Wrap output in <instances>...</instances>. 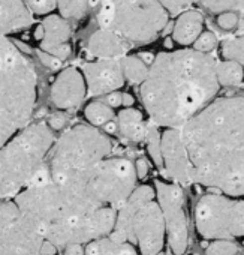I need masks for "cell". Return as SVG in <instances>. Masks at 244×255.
I'll return each mask as SVG.
<instances>
[{
  "label": "cell",
  "instance_id": "obj_1",
  "mask_svg": "<svg viewBox=\"0 0 244 255\" xmlns=\"http://www.w3.org/2000/svg\"><path fill=\"white\" fill-rule=\"evenodd\" d=\"M14 201L54 249L85 246L106 237L117 219V210L102 204L93 194L88 174L56 180L47 173L45 164Z\"/></svg>",
  "mask_w": 244,
  "mask_h": 255
},
{
  "label": "cell",
  "instance_id": "obj_2",
  "mask_svg": "<svg viewBox=\"0 0 244 255\" xmlns=\"http://www.w3.org/2000/svg\"><path fill=\"white\" fill-rule=\"evenodd\" d=\"M193 183L244 195V96L214 99L180 129Z\"/></svg>",
  "mask_w": 244,
  "mask_h": 255
},
{
  "label": "cell",
  "instance_id": "obj_3",
  "mask_svg": "<svg viewBox=\"0 0 244 255\" xmlns=\"http://www.w3.org/2000/svg\"><path fill=\"white\" fill-rule=\"evenodd\" d=\"M217 62L193 48L159 53L141 84V101L150 122L163 129H181L202 113L220 89Z\"/></svg>",
  "mask_w": 244,
  "mask_h": 255
},
{
  "label": "cell",
  "instance_id": "obj_4",
  "mask_svg": "<svg viewBox=\"0 0 244 255\" xmlns=\"http://www.w3.org/2000/svg\"><path fill=\"white\" fill-rule=\"evenodd\" d=\"M38 74L32 60L6 36H0V150L32 123Z\"/></svg>",
  "mask_w": 244,
  "mask_h": 255
},
{
  "label": "cell",
  "instance_id": "obj_5",
  "mask_svg": "<svg viewBox=\"0 0 244 255\" xmlns=\"http://www.w3.org/2000/svg\"><path fill=\"white\" fill-rule=\"evenodd\" d=\"M56 143L45 122L30 123L0 150V203L14 201L47 162Z\"/></svg>",
  "mask_w": 244,
  "mask_h": 255
},
{
  "label": "cell",
  "instance_id": "obj_6",
  "mask_svg": "<svg viewBox=\"0 0 244 255\" xmlns=\"http://www.w3.org/2000/svg\"><path fill=\"white\" fill-rule=\"evenodd\" d=\"M109 237L132 243L140 255H159L162 252L166 230L155 188L150 185L135 188L128 201L118 209Z\"/></svg>",
  "mask_w": 244,
  "mask_h": 255
},
{
  "label": "cell",
  "instance_id": "obj_7",
  "mask_svg": "<svg viewBox=\"0 0 244 255\" xmlns=\"http://www.w3.org/2000/svg\"><path fill=\"white\" fill-rule=\"evenodd\" d=\"M109 156L112 143L106 134L90 125H75L56 140L45 170L56 180L84 177Z\"/></svg>",
  "mask_w": 244,
  "mask_h": 255
},
{
  "label": "cell",
  "instance_id": "obj_8",
  "mask_svg": "<svg viewBox=\"0 0 244 255\" xmlns=\"http://www.w3.org/2000/svg\"><path fill=\"white\" fill-rule=\"evenodd\" d=\"M169 14L159 0H100L99 27L132 44H149L166 27Z\"/></svg>",
  "mask_w": 244,
  "mask_h": 255
},
{
  "label": "cell",
  "instance_id": "obj_9",
  "mask_svg": "<svg viewBox=\"0 0 244 255\" xmlns=\"http://www.w3.org/2000/svg\"><path fill=\"white\" fill-rule=\"evenodd\" d=\"M195 227L207 240L244 237V201L222 194H207L195 207Z\"/></svg>",
  "mask_w": 244,
  "mask_h": 255
},
{
  "label": "cell",
  "instance_id": "obj_10",
  "mask_svg": "<svg viewBox=\"0 0 244 255\" xmlns=\"http://www.w3.org/2000/svg\"><path fill=\"white\" fill-rule=\"evenodd\" d=\"M137 180L135 164L120 156L106 158L88 174V185L96 198L117 212L138 186Z\"/></svg>",
  "mask_w": 244,
  "mask_h": 255
},
{
  "label": "cell",
  "instance_id": "obj_11",
  "mask_svg": "<svg viewBox=\"0 0 244 255\" xmlns=\"http://www.w3.org/2000/svg\"><path fill=\"white\" fill-rule=\"evenodd\" d=\"M51 248L32 227L15 201L0 203V255H47Z\"/></svg>",
  "mask_w": 244,
  "mask_h": 255
},
{
  "label": "cell",
  "instance_id": "obj_12",
  "mask_svg": "<svg viewBox=\"0 0 244 255\" xmlns=\"http://www.w3.org/2000/svg\"><path fill=\"white\" fill-rule=\"evenodd\" d=\"M155 191L171 251L175 255H184L189 246V221L184 210L183 189L175 183L156 182Z\"/></svg>",
  "mask_w": 244,
  "mask_h": 255
},
{
  "label": "cell",
  "instance_id": "obj_13",
  "mask_svg": "<svg viewBox=\"0 0 244 255\" xmlns=\"http://www.w3.org/2000/svg\"><path fill=\"white\" fill-rule=\"evenodd\" d=\"M162 164L168 177L178 186L193 183V168L180 129H165L162 134Z\"/></svg>",
  "mask_w": 244,
  "mask_h": 255
},
{
  "label": "cell",
  "instance_id": "obj_14",
  "mask_svg": "<svg viewBox=\"0 0 244 255\" xmlns=\"http://www.w3.org/2000/svg\"><path fill=\"white\" fill-rule=\"evenodd\" d=\"M87 84V96L111 95L125 86L121 60H94L81 68Z\"/></svg>",
  "mask_w": 244,
  "mask_h": 255
},
{
  "label": "cell",
  "instance_id": "obj_15",
  "mask_svg": "<svg viewBox=\"0 0 244 255\" xmlns=\"http://www.w3.org/2000/svg\"><path fill=\"white\" fill-rule=\"evenodd\" d=\"M51 101L60 110L78 108L87 96V84L80 69L65 68L51 86Z\"/></svg>",
  "mask_w": 244,
  "mask_h": 255
},
{
  "label": "cell",
  "instance_id": "obj_16",
  "mask_svg": "<svg viewBox=\"0 0 244 255\" xmlns=\"http://www.w3.org/2000/svg\"><path fill=\"white\" fill-rule=\"evenodd\" d=\"M131 44L118 35L99 29L87 44V53L97 60H121L129 51Z\"/></svg>",
  "mask_w": 244,
  "mask_h": 255
},
{
  "label": "cell",
  "instance_id": "obj_17",
  "mask_svg": "<svg viewBox=\"0 0 244 255\" xmlns=\"http://www.w3.org/2000/svg\"><path fill=\"white\" fill-rule=\"evenodd\" d=\"M33 14L26 0H0V36L15 33L32 24Z\"/></svg>",
  "mask_w": 244,
  "mask_h": 255
},
{
  "label": "cell",
  "instance_id": "obj_18",
  "mask_svg": "<svg viewBox=\"0 0 244 255\" xmlns=\"http://www.w3.org/2000/svg\"><path fill=\"white\" fill-rule=\"evenodd\" d=\"M149 123L143 116V113L134 107H128L120 110L115 116V128L118 134L132 143H144Z\"/></svg>",
  "mask_w": 244,
  "mask_h": 255
},
{
  "label": "cell",
  "instance_id": "obj_19",
  "mask_svg": "<svg viewBox=\"0 0 244 255\" xmlns=\"http://www.w3.org/2000/svg\"><path fill=\"white\" fill-rule=\"evenodd\" d=\"M204 29V18L198 11H186L178 15L172 27V39L181 47L193 45Z\"/></svg>",
  "mask_w": 244,
  "mask_h": 255
},
{
  "label": "cell",
  "instance_id": "obj_20",
  "mask_svg": "<svg viewBox=\"0 0 244 255\" xmlns=\"http://www.w3.org/2000/svg\"><path fill=\"white\" fill-rule=\"evenodd\" d=\"M42 27L44 38L39 44L42 51L51 53L53 50L68 44L71 38V27L62 15H48L42 21Z\"/></svg>",
  "mask_w": 244,
  "mask_h": 255
},
{
  "label": "cell",
  "instance_id": "obj_21",
  "mask_svg": "<svg viewBox=\"0 0 244 255\" xmlns=\"http://www.w3.org/2000/svg\"><path fill=\"white\" fill-rule=\"evenodd\" d=\"M82 255H140V252L129 242H117L106 236L87 243Z\"/></svg>",
  "mask_w": 244,
  "mask_h": 255
},
{
  "label": "cell",
  "instance_id": "obj_22",
  "mask_svg": "<svg viewBox=\"0 0 244 255\" xmlns=\"http://www.w3.org/2000/svg\"><path fill=\"white\" fill-rule=\"evenodd\" d=\"M115 111L112 107H109L106 102L102 101H93L84 108V117L88 122L90 126L94 128H105L115 122Z\"/></svg>",
  "mask_w": 244,
  "mask_h": 255
},
{
  "label": "cell",
  "instance_id": "obj_23",
  "mask_svg": "<svg viewBox=\"0 0 244 255\" xmlns=\"http://www.w3.org/2000/svg\"><path fill=\"white\" fill-rule=\"evenodd\" d=\"M216 75L220 87H237L244 80V68L232 60H223L217 62L216 66Z\"/></svg>",
  "mask_w": 244,
  "mask_h": 255
},
{
  "label": "cell",
  "instance_id": "obj_24",
  "mask_svg": "<svg viewBox=\"0 0 244 255\" xmlns=\"http://www.w3.org/2000/svg\"><path fill=\"white\" fill-rule=\"evenodd\" d=\"M121 69H123L125 80L134 84H143L150 72V66L138 56H125L121 59Z\"/></svg>",
  "mask_w": 244,
  "mask_h": 255
},
{
  "label": "cell",
  "instance_id": "obj_25",
  "mask_svg": "<svg viewBox=\"0 0 244 255\" xmlns=\"http://www.w3.org/2000/svg\"><path fill=\"white\" fill-rule=\"evenodd\" d=\"M96 3L97 0H57V9L60 11V15L65 20L68 18L80 20Z\"/></svg>",
  "mask_w": 244,
  "mask_h": 255
},
{
  "label": "cell",
  "instance_id": "obj_26",
  "mask_svg": "<svg viewBox=\"0 0 244 255\" xmlns=\"http://www.w3.org/2000/svg\"><path fill=\"white\" fill-rule=\"evenodd\" d=\"M220 53L225 60L237 62L244 68V35L225 39L222 42Z\"/></svg>",
  "mask_w": 244,
  "mask_h": 255
},
{
  "label": "cell",
  "instance_id": "obj_27",
  "mask_svg": "<svg viewBox=\"0 0 244 255\" xmlns=\"http://www.w3.org/2000/svg\"><path fill=\"white\" fill-rule=\"evenodd\" d=\"M144 143L147 144V150L153 159V162L158 167H163L162 164V134L159 132V128L156 125H153L152 122L149 123V129H147V135Z\"/></svg>",
  "mask_w": 244,
  "mask_h": 255
},
{
  "label": "cell",
  "instance_id": "obj_28",
  "mask_svg": "<svg viewBox=\"0 0 244 255\" xmlns=\"http://www.w3.org/2000/svg\"><path fill=\"white\" fill-rule=\"evenodd\" d=\"M204 8L213 14L222 12H241L244 14V0H201Z\"/></svg>",
  "mask_w": 244,
  "mask_h": 255
},
{
  "label": "cell",
  "instance_id": "obj_29",
  "mask_svg": "<svg viewBox=\"0 0 244 255\" xmlns=\"http://www.w3.org/2000/svg\"><path fill=\"white\" fill-rule=\"evenodd\" d=\"M240 251L234 240H211L205 249V255H237Z\"/></svg>",
  "mask_w": 244,
  "mask_h": 255
},
{
  "label": "cell",
  "instance_id": "obj_30",
  "mask_svg": "<svg viewBox=\"0 0 244 255\" xmlns=\"http://www.w3.org/2000/svg\"><path fill=\"white\" fill-rule=\"evenodd\" d=\"M26 5L32 14L48 15L57 8V0H26Z\"/></svg>",
  "mask_w": 244,
  "mask_h": 255
},
{
  "label": "cell",
  "instance_id": "obj_31",
  "mask_svg": "<svg viewBox=\"0 0 244 255\" xmlns=\"http://www.w3.org/2000/svg\"><path fill=\"white\" fill-rule=\"evenodd\" d=\"M216 47H217V38L213 32H202L193 44V50L204 53V54H208Z\"/></svg>",
  "mask_w": 244,
  "mask_h": 255
},
{
  "label": "cell",
  "instance_id": "obj_32",
  "mask_svg": "<svg viewBox=\"0 0 244 255\" xmlns=\"http://www.w3.org/2000/svg\"><path fill=\"white\" fill-rule=\"evenodd\" d=\"M159 2L162 3V6L166 9L169 15H178L183 14V11L186 12L189 6L199 2V0H159Z\"/></svg>",
  "mask_w": 244,
  "mask_h": 255
},
{
  "label": "cell",
  "instance_id": "obj_33",
  "mask_svg": "<svg viewBox=\"0 0 244 255\" xmlns=\"http://www.w3.org/2000/svg\"><path fill=\"white\" fill-rule=\"evenodd\" d=\"M216 23L222 30H226V32L234 30L238 26V14L237 12H222L217 15Z\"/></svg>",
  "mask_w": 244,
  "mask_h": 255
},
{
  "label": "cell",
  "instance_id": "obj_34",
  "mask_svg": "<svg viewBox=\"0 0 244 255\" xmlns=\"http://www.w3.org/2000/svg\"><path fill=\"white\" fill-rule=\"evenodd\" d=\"M38 56H39L41 62H42L47 68H50V69H53V71L62 68V60L56 59L54 56H51V54H48V53H45V51H42V50L38 51Z\"/></svg>",
  "mask_w": 244,
  "mask_h": 255
},
{
  "label": "cell",
  "instance_id": "obj_35",
  "mask_svg": "<svg viewBox=\"0 0 244 255\" xmlns=\"http://www.w3.org/2000/svg\"><path fill=\"white\" fill-rule=\"evenodd\" d=\"M106 104H108L109 107H112V108H117V107H120V105H123V95L118 93V92H114V93L108 95Z\"/></svg>",
  "mask_w": 244,
  "mask_h": 255
},
{
  "label": "cell",
  "instance_id": "obj_36",
  "mask_svg": "<svg viewBox=\"0 0 244 255\" xmlns=\"http://www.w3.org/2000/svg\"><path fill=\"white\" fill-rule=\"evenodd\" d=\"M135 168H137V174H138V179H143L146 174H147V164L143 161V159H140L137 164H135Z\"/></svg>",
  "mask_w": 244,
  "mask_h": 255
},
{
  "label": "cell",
  "instance_id": "obj_37",
  "mask_svg": "<svg viewBox=\"0 0 244 255\" xmlns=\"http://www.w3.org/2000/svg\"><path fill=\"white\" fill-rule=\"evenodd\" d=\"M132 104H134V98L131 95H123V105H125V108L132 107Z\"/></svg>",
  "mask_w": 244,
  "mask_h": 255
},
{
  "label": "cell",
  "instance_id": "obj_38",
  "mask_svg": "<svg viewBox=\"0 0 244 255\" xmlns=\"http://www.w3.org/2000/svg\"><path fill=\"white\" fill-rule=\"evenodd\" d=\"M172 42H174L172 38H166V39H165V47H166V48H172Z\"/></svg>",
  "mask_w": 244,
  "mask_h": 255
},
{
  "label": "cell",
  "instance_id": "obj_39",
  "mask_svg": "<svg viewBox=\"0 0 244 255\" xmlns=\"http://www.w3.org/2000/svg\"><path fill=\"white\" fill-rule=\"evenodd\" d=\"M47 255H68V254H65V252H62V254H57V252H54V254H47Z\"/></svg>",
  "mask_w": 244,
  "mask_h": 255
}]
</instances>
